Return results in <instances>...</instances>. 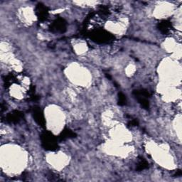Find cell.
<instances>
[{"label":"cell","mask_w":182,"mask_h":182,"mask_svg":"<svg viewBox=\"0 0 182 182\" xmlns=\"http://www.w3.org/2000/svg\"><path fill=\"white\" fill-rule=\"evenodd\" d=\"M43 144L45 148L51 150H54L57 148V143L55 138L50 133H44L41 136Z\"/></svg>","instance_id":"1"},{"label":"cell","mask_w":182,"mask_h":182,"mask_svg":"<svg viewBox=\"0 0 182 182\" xmlns=\"http://www.w3.org/2000/svg\"><path fill=\"white\" fill-rule=\"evenodd\" d=\"M34 118H35L36 122H37L38 124L41 125V126H44L45 125V120H44V117H43V113H41V110L40 109H37L35 108L34 110Z\"/></svg>","instance_id":"2"},{"label":"cell","mask_w":182,"mask_h":182,"mask_svg":"<svg viewBox=\"0 0 182 182\" xmlns=\"http://www.w3.org/2000/svg\"><path fill=\"white\" fill-rule=\"evenodd\" d=\"M22 113L19 111H14V113L9 114L7 117V120L11 122H16L22 118Z\"/></svg>","instance_id":"3"},{"label":"cell","mask_w":182,"mask_h":182,"mask_svg":"<svg viewBox=\"0 0 182 182\" xmlns=\"http://www.w3.org/2000/svg\"><path fill=\"white\" fill-rule=\"evenodd\" d=\"M37 14L39 15V17L41 19H45L48 14V11L46 10V7H43V5H38L37 8Z\"/></svg>","instance_id":"4"},{"label":"cell","mask_w":182,"mask_h":182,"mask_svg":"<svg viewBox=\"0 0 182 182\" xmlns=\"http://www.w3.org/2000/svg\"><path fill=\"white\" fill-rule=\"evenodd\" d=\"M171 27V24L168 22H161L159 25V30L164 34H166L169 31Z\"/></svg>","instance_id":"5"},{"label":"cell","mask_w":182,"mask_h":182,"mask_svg":"<svg viewBox=\"0 0 182 182\" xmlns=\"http://www.w3.org/2000/svg\"><path fill=\"white\" fill-rule=\"evenodd\" d=\"M74 135H75V134H74L73 132H72L71 131L66 130V131H64V132H62L61 135H60V138L63 139H66V138L73 137Z\"/></svg>","instance_id":"6"},{"label":"cell","mask_w":182,"mask_h":182,"mask_svg":"<svg viewBox=\"0 0 182 182\" xmlns=\"http://www.w3.org/2000/svg\"><path fill=\"white\" fill-rule=\"evenodd\" d=\"M148 167V163L146 162L145 159H142L141 161L139 162L137 165V169L138 170H143L145 169Z\"/></svg>","instance_id":"7"},{"label":"cell","mask_w":182,"mask_h":182,"mask_svg":"<svg viewBox=\"0 0 182 182\" xmlns=\"http://www.w3.org/2000/svg\"><path fill=\"white\" fill-rule=\"evenodd\" d=\"M126 103V98H125V95L122 93L119 94V105H124Z\"/></svg>","instance_id":"8"},{"label":"cell","mask_w":182,"mask_h":182,"mask_svg":"<svg viewBox=\"0 0 182 182\" xmlns=\"http://www.w3.org/2000/svg\"><path fill=\"white\" fill-rule=\"evenodd\" d=\"M130 125H131V126H136V125H138V122L136 119H133V120L131 121Z\"/></svg>","instance_id":"9"}]
</instances>
